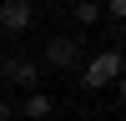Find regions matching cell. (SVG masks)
I'll return each mask as SVG.
<instances>
[{
	"label": "cell",
	"instance_id": "cell-1",
	"mask_svg": "<svg viewBox=\"0 0 126 121\" xmlns=\"http://www.w3.org/2000/svg\"><path fill=\"white\" fill-rule=\"evenodd\" d=\"M121 71H126V56H121V50H96L91 60H81L76 76H81V86H86V91H101V86H116Z\"/></svg>",
	"mask_w": 126,
	"mask_h": 121
},
{
	"label": "cell",
	"instance_id": "cell-2",
	"mask_svg": "<svg viewBox=\"0 0 126 121\" xmlns=\"http://www.w3.org/2000/svg\"><path fill=\"white\" fill-rule=\"evenodd\" d=\"M0 71H5V86H15V91H40V60L10 56V60H0Z\"/></svg>",
	"mask_w": 126,
	"mask_h": 121
},
{
	"label": "cell",
	"instance_id": "cell-3",
	"mask_svg": "<svg viewBox=\"0 0 126 121\" xmlns=\"http://www.w3.org/2000/svg\"><path fill=\"white\" fill-rule=\"evenodd\" d=\"M40 60H46L50 71H81V45H76L71 35H50V40H46V56H40Z\"/></svg>",
	"mask_w": 126,
	"mask_h": 121
},
{
	"label": "cell",
	"instance_id": "cell-4",
	"mask_svg": "<svg viewBox=\"0 0 126 121\" xmlns=\"http://www.w3.org/2000/svg\"><path fill=\"white\" fill-rule=\"evenodd\" d=\"M30 20H35L30 5H20V0H0V35H20V30H30Z\"/></svg>",
	"mask_w": 126,
	"mask_h": 121
},
{
	"label": "cell",
	"instance_id": "cell-5",
	"mask_svg": "<svg viewBox=\"0 0 126 121\" xmlns=\"http://www.w3.org/2000/svg\"><path fill=\"white\" fill-rule=\"evenodd\" d=\"M15 111H20V116H25V121H46L50 111H56V101H50L46 91H25V96H20V106H15Z\"/></svg>",
	"mask_w": 126,
	"mask_h": 121
},
{
	"label": "cell",
	"instance_id": "cell-6",
	"mask_svg": "<svg viewBox=\"0 0 126 121\" xmlns=\"http://www.w3.org/2000/svg\"><path fill=\"white\" fill-rule=\"evenodd\" d=\"M106 15V0H76V25H96Z\"/></svg>",
	"mask_w": 126,
	"mask_h": 121
},
{
	"label": "cell",
	"instance_id": "cell-7",
	"mask_svg": "<svg viewBox=\"0 0 126 121\" xmlns=\"http://www.w3.org/2000/svg\"><path fill=\"white\" fill-rule=\"evenodd\" d=\"M106 15H111V20H121V25H126V0H106Z\"/></svg>",
	"mask_w": 126,
	"mask_h": 121
},
{
	"label": "cell",
	"instance_id": "cell-8",
	"mask_svg": "<svg viewBox=\"0 0 126 121\" xmlns=\"http://www.w3.org/2000/svg\"><path fill=\"white\" fill-rule=\"evenodd\" d=\"M10 116H15V101H5V96H0V121H10Z\"/></svg>",
	"mask_w": 126,
	"mask_h": 121
},
{
	"label": "cell",
	"instance_id": "cell-9",
	"mask_svg": "<svg viewBox=\"0 0 126 121\" xmlns=\"http://www.w3.org/2000/svg\"><path fill=\"white\" fill-rule=\"evenodd\" d=\"M116 91H121V106H126V71H121V81H116Z\"/></svg>",
	"mask_w": 126,
	"mask_h": 121
},
{
	"label": "cell",
	"instance_id": "cell-10",
	"mask_svg": "<svg viewBox=\"0 0 126 121\" xmlns=\"http://www.w3.org/2000/svg\"><path fill=\"white\" fill-rule=\"evenodd\" d=\"M20 5H30V10H35V5H40V0H20Z\"/></svg>",
	"mask_w": 126,
	"mask_h": 121
},
{
	"label": "cell",
	"instance_id": "cell-11",
	"mask_svg": "<svg viewBox=\"0 0 126 121\" xmlns=\"http://www.w3.org/2000/svg\"><path fill=\"white\" fill-rule=\"evenodd\" d=\"M0 86H5V71H0Z\"/></svg>",
	"mask_w": 126,
	"mask_h": 121
},
{
	"label": "cell",
	"instance_id": "cell-12",
	"mask_svg": "<svg viewBox=\"0 0 126 121\" xmlns=\"http://www.w3.org/2000/svg\"><path fill=\"white\" fill-rule=\"evenodd\" d=\"M121 30H126V25H121Z\"/></svg>",
	"mask_w": 126,
	"mask_h": 121
}]
</instances>
